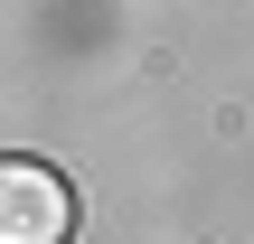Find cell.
Instances as JSON below:
<instances>
[{
  "label": "cell",
  "instance_id": "obj_1",
  "mask_svg": "<svg viewBox=\"0 0 254 244\" xmlns=\"http://www.w3.org/2000/svg\"><path fill=\"white\" fill-rule=\"evenodd\" d=\"M75 235V188L38 160L0 169V244H66Z\"/></svg>",
  "mask_w": 254,
  "mask_h": 244
}]
</instances>
